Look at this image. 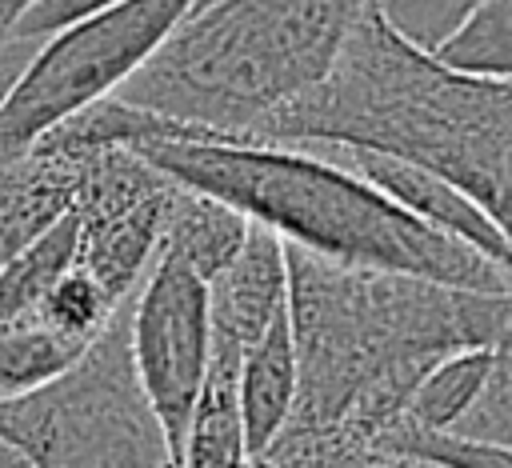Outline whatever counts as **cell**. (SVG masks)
<instances>
[{"instance_id": "1", "label": "cell", "mask_w": 512, "mask_h": 468, "mask_svg": "<svg viewBox=\"0 0 512 468\" xmlns=\"http://www.w3.org/2000/svg\"><path fill=\"white\" fill-rule=\"evenodd\" d=\"M284 256L296 348V408L284 428L304 436L372 448L444 356L492 348L512 316V292L444 288L292 244Z\"/></svg>"}, {"instance_id": "2", "label": "cell", "mask_w": 512, "mask_h": 468, "mask_svg": "<svg viewBox=\"0 0 512 468\" xmlns=\"http://www.w3.org/2000/svg\"><path fill=\"white\" fill-rule=\"evenodd\" d=\"M172 184L236 208L284 244L336 264L400 272L468 292H512V272L424 228L380 188L308 144L216 140L172 128L132 144Z\"/></svg>"}, {"instance_id": "3", "label": "cell", "mask_w": 512, "mask_h": 468, "mask_svg": "<svg viewBox=\"0 0 512 468\" xmlns=\"http://www.w3.org/2000/svg\"><path fill=\"white\" fill-rule=\"evenodd\" d=\"M372 0H208L116 100L216 140H264L336 64Z\"/></svg>"}, {"instance_id": "4", "label": "cell", "mask_w": 512, "mask_h": 468, "mask_svg": "<svg viewBox=\"0 0 512 468\" xmlns=\"http://www.w3.org/2000/svg\"><path fill=\"white\" fill-rule=\"evenodd\" d=\"M0 440L28 468H168V440L128 356V304L48 384L0 400Z\"/></svg>"}, {"instance_id": "5", "label": "cell", "mask_w": 512, "mask_h": 468, "mask_svg": "<svg viewBox=\"0 0 512 468\" xmlns=\"http://www.w3.org/2000/svg\"><path fill=\"white\" fill-rule=\"evenodd\" d=\"M192 8L196 0H120L32 44L0 100V164L24 156L88 104L116 96Z\"/></svg>"}, {"instance_id": "6", "label": "cell", "mask_w": 512, "mask_h": 468, "mask_svg": "<svg viewBox=\"0 0 512 468\" xmlns=\"http://www.w3.org/2000/svg\"><path fill=\"white\" fill-rule=\"evenodd\" d=\"M128 356L176 468L212 356V320L208 284L172 252H156L128 300Z\"/></svg>"}, {"instance_id": "7", "label": "cell", "mask_w": 512, "mask_h": 468, "mask_svg": "<svg viewBox=\"0 0 512 468\" xmlns=\"http://www.w3.org/2000/svg\"><path fill=\"white\" fill-rule=\"evenodd\" d=\"M176 188L132 148H88L72 204L76 268L116 304H128L148 276Z\"/></svg>"}, {"instance_id": "8", "label": "cell", "mask_w": 512, "mask_h": 468, "mask_svg": "<svg viewBox=\"0 0 512 468\" xmlns=\"http://www.w3.org/2000/svg\"><path fill=\"white\" fill-rule=\"evenodd\" d=\"M320 152L328 160L344 164L348 172H356L360 180H368L372 188H380L392 204H400L424 228H432V232L472 248L476 256L492 260L496 268L512 272L508 236L464 188L448 184L444 176H436L420 164H408V160H396V156H384V152H368V148H320Z\"/></svg>"}, {"instance_id": "9", "label": "cell", "mask_w": 512, "mask_h": 468, "mask_svg": "<svg viewBox=\"0 0 512 468\" xmlns=\"http://www.w3.org/2000/svg\"><path fill=\"white\" fill-rule=\"evenodd\" d=\"M288 308V256L284 240L248 220V236L232 264L208 280V320H212V348L244 352L264 336V328Z\"/></svg>"}, {"instance_id": "10", "label": "cell", "mask_w": 512, "mask_h": 468, "mask_svg": "<svg viewBox=\"0 0 512 468\" xmlns=\"http://www.w3.org/2000/svg\"><path fill=\"white\" fill-rule=\"evenodd\" d=\"M84 156L88 148L40 140L0 164V272L72 212Z\"/></svg>"}, {"instance_id": "11", "label": "cell", "mask_w": 512, "mask_h": 468, "mask_svg": "<svg viewBox=\"0 0 512 468\" xmlns=\"http://www.w3.org/2000/svg\"><path fill=\"white\" fill-rule=\"evenodd\" d=\"M236 400L244 420V444H248V456L256 460L284 432L296 408V348H292L288 308L244 352L236 372Z\"/></svg>"}, {"instance_id": "12", "label": "cell", "mask_w": 512, "mask_h": 468, "mask_svg": "<svg viewBox=\"0 0 512 468\" xmlns=\"http://www.w3.org/2000/svg\"><path fill=\"white\" fill-rule=\"evenodd\" d=\"M236 372H240V356L212 348L176 468H248L252 464L244 444L240 400H236Z\"/></svg>"}, {"instance_id": "13", "label": "cell", "mask_w": 512, "mask_h": 468, "mask_svg": "<svg viewBox=\"0 0 512 468\" xmlns=\"http://www.w3.org/2000/svg\"><path fill=\"white\" fill-rule=\"evenodd\" d=\"M244 236H248V220L236 208H228L212 196L176 188V200L164 220L160 252H172L208 284L232 264Z\"/></svg>"}, {"instance_id": "14", "label": "cell", "mask_w": 512, "mask_h": 468, "mask_svg": "<svg viewBox=\"0 0 512 468\" xmlns=\"http://www.w3.org/2000/svg\"><path fill=\"white\" fill-rule=\"evenodd\" d=\"M480 208L500 224V232L508 236L512 248V140L480 196ZM464 436L476 440H496V444H512V316L500 332V340L492 344V376L488 388L480 392V400L472 404V412L460 420Z\"/></svg>"}, {"instance_id": "15", "label": "cell", "mask_w": 512, "mask_h": 468, "mask_svg": "<svg viewBox=\"0 0 512 468\" xmlns=\"http://www.w3.org/2000/svg\"><path fill=\"white\" fill-rule=\"evenodd\" d=\"M488 376H492V348H464V352H452L444 356L412 392L404 416L420 428H432V432H452L468 412L472 404L480 400V392L488 388Z\"/></svg>"}, {"instance_id": "16", "label": "cell", "mask_w": 512, "mask_h": 468, "mask_svg": "<svg viewBox=\"0 0 512 468\" xmlns=\"http://www.w3.org/2000/svg\"><path fill=\"white\" fill-rule=\"evenodd\" d=\"M80 356L84 348L52 332L36 312L0 324V400L48 384Z\"/></svg>"}, {"instance_id": "17", "label": "cell", "mask_w": 512, "mask_h": 468, "mask_svg": "<svg viewBox=\"0 0 512 468\" xmlns=\"http://www.w3.org/2000/svg\"><path fill=\"white\" fill-rule=\"evenodd\" d=\"M432 56L464 76L512 80V0H480Z\"/></svg>"}, {"instance_id": "18", "label": "cell", "mask_w": 512, "mask_h": 468, "mask_svg": "<svg viewBox=\"0 0 512 468\" xmlns=\"http://www.w3.org/2000/svg\"><path fill=\"white\" fill-rule=\"evenodd\" d=\"M72 264H76V220L68 212L0 272V324L28 316Z\"/></svg>"}, {"instance_id": "19", "label": "cell", "mask_w": 512, "mask_h": 468, "mask_svg": "<svg viewBox=\"0 0 512 468\" xmlns=\"http://www.w3.org/2000/svg\"><path fill=\"white\" fill-rule=\"evenodd\" d=\"M112 4H120V0H32V4L4 28V36L40 44V40H48V36H56V32H64V28H72V24H80V20H92V16L108 12Z\"/></svg>"}, {"instance_id": "20", "label": "cell", "mask_w": 512, "mask_h": 468, "mask_svg": "<svg viewBox=\"0 0 512 468\" xmlns=\"http://www.w3.org/2000/svg\"><path fill=\"white\" fill-rule=\"evenodd\" d=\"M28 52H32V44H28V40H12V36H4V32H0V100H4L8 84L16 80V72L24 68Z\"/></svg>"}, {"instance_id": "21", "label": "cell", "mask_w": 512, "mask_h": 468, "mask_svg": "<svg viewBox=\"0 0 512 468\" xmlns=\"http://www.w3.org/2000/svg\"><path fill=\"white\" fill-rule=\"evenodd\" d=\"M28 4H32V0H0V32H4V28H8V24H12Z\"/></svg>"}, {"instance_id": "22", "label": "cell", "mask_w": 512, "mask_h": 468, "mask_svg": "<svg viewBox=\"0 0 512 468\" xmlns=\"http://www.w3.org/2000/svg\"><path fill=\"white\" fill-rule=\"evenodd\" d=\"M0 468H28V464H24V456H20L8 440H0Z\"/></svg>"}, {"instance_id": "23", "label": "cell", "mask_w": 512, "mask_h": 468, "mask_svg": "<svg viewBox=\"0 0 512 468\" xmlns=\"http://www.w3.org/2000/svg\"><path fill=\"white\" fill-rule=\"evenodd\" d=\"M204 4H208V0H196V8H204ZM196 8H192V12H196Z\"/></svg>"}, {"instance_id": "24", "label": "cell", "mask_w": 512, "mask_h": 468, "mask_svg": "<svg viewBox=\"0 0 512 468\" xmlns=\"http://www.w3.org/2000/svg\"><path fill=\"white\" fill-rule=\"evenodd\" d=\"M168 468H172V464H168Z\"/></svg>"}]
</instances>
